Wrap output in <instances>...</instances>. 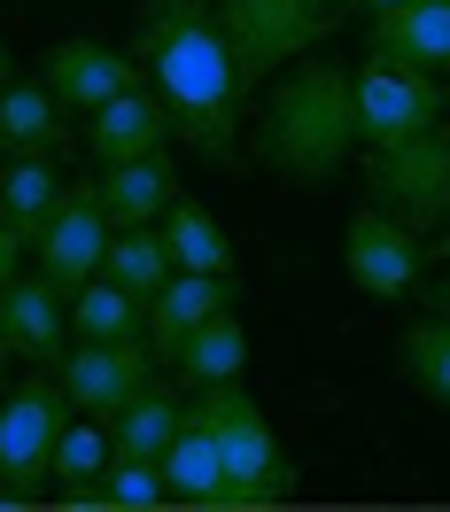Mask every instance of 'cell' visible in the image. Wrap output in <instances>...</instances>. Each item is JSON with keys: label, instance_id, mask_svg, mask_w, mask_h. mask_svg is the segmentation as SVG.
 <instances>
[{"label": "cell", "instance_id": "cell-11", "mask_svg": "<svg viewBox=\"0 0 450 512\" xmlns=\"http://www.w3.org/2000/svg\"><path fill=\"white\" fill-rule=\"evenodd\" d=\"M39 78H47V94L63 101L70 117H94L101 101L148 86L140 55H132V47H109V39H55L47 63H39Z\"/></svg>", "mask_w": 450, "mask_h": 512}, {"label": "cell", "instance_id": "cell-29", "mask_svg": "<svg viewBox=\"0 0 450 512\" xmlns=\"http://www.w3.org/2000/svg\"><path fill=\"white\" fill-rule=\"evenodd\" d=\"M427 311H443V319H450V272L435 280V288H427Z\"/></svg>", "mask_w": 450, "mask_h": 512}, {"label": "cell", "instance_id": "cell-9", "mask_svg": "<svg viewBox=\"0 0 450 512\" xmlns=\"http://www.w3.org/2000/svg\"><path fill=\"white\" fill-rule=\"evenodd\" d=\"M109 233H117V225H109V210H101V179H70L63 202H55V218L39 225L32 256H39V272H47L63 295H78V288L101 272Z\"/></svg>", "mask_w": 450, "mask_h": 512}, {"label": "cell", "instance_id": "cell-18", "mask_svg": "<svg viewBox=\"0 0 450 512\" xmlns=\"http://www.w3.org/2000/svg\"><path fill=\"white\" fill-rule=\"evenodd\" d=\"M101 210L109 225H163V210L179 202V171H171V148L163 156H125V163H101Z\"/></svg>", "mask_w": 450, "mask_h": 512}, {"label": "cell", "instance_id": "cell-7", "mask_svg": "<svg viewBox=\"0 0 450 512\" xmlns=\"http://www.w3.org/2000/svg\"><path fill=\"white\" fill-rule=\"evenodd\" d=\"M443 117H450V86L435 70L388 63V55H365V63H357V148L412 140V132L443 125Z\"/></svg>", "mask_w": 450, "mask_h": 512}, {"label": "cell", "instance_id": "cell-33", "mask_svg": "<svg viewBox=\"0 0 450 512\" xmlns=\"http://www.w3.org/2000/svg\"><path fill=\"white\" fill-rule=\"evenodd\" d=\"M0 357H8V311H0Z\"/></svg>", "mask_w": 450, "mask_h": 512}, {"label": "cell", "instance_id": "cell-27", "mask_svg": "<svg viewBox=\"0 0 450 512\" xmlns=\"http://www.w3.org/2000/svg\"><path fill=\"white\" fill-rule=\"evenodd\" d=\"M109 505L117 512H156V505H171V489H163V466L156 458H109Z\"/></svg>", "mask_w": 450, "mask_h": 512}, {"label": "cell", "instance_id": "cell-12", "mask_svg": "<svg viewBox=\"0 0 450 512\" xmlns=\"http://www.w3.org/2000/svg\"><path fill=\"white\" fill-rule=\"evenodd\" d=\"M225 303H241V280H233V272H171V280L148 295V311H140V342H148L156 365L171 373V357L187 350V334L202 319H218Z\"/></svg>", "mask_w": 450, "mask_h": 512}, {"label": "cell", "instance_id": "cell-21", "mask_svg": "<svg viewBox=\"0 0 450 512\" xmlns=\"http://www.w3.org/2000/svg\"><path fill=\"white\" fill-rule=\"evenodd\" d=\"M63 163L55 156H0V210L16 218L24 241H39V225L55 218V202H63Z\"/></svg>", "mask_w": 450, "mask_h": 512}, {"label": "cell", "instance_id": "cell-5", "mask_svg": "<svg viewBox=\"0 0 450 512\" xmlns=\"http://www.w3.org/2000/svg\"><path fill=\"white\" fill-rule=\"evenodd\" d=\"M357 187L412 233H443L450 225V125H427L412 140H388V148H357Z\"/></svg>", "mask_w": 450, "mask_h": 512}, {"label": "cell", "instance_id": "cell-28", "mask_svg": "<svg viewBox=\"0 0 450 512\" xmlns=\"http://www.w3.org/2000/svg\"><path fill=\"white\" fill-rule=\"evenodd\" d=\"M24 256H32V241H24V233H16V218L0 210V288H8L16 272H24Z\"/></svg>", "mask_w": 450, "mask_h": 512}, {"label": "cell", "instance_id": "cell-2", "mask_svg": "<svg viewBox=\"0 0 450 512\" xmlns=\"http://www.w3.org/2000/svg\"><path fill=\"white\" fill-rule=\"evenodd\" d=\"M249 156L280 187H326L357 156V70L334 55H303L272 78L264 109L249 117Z\"/></svg>", "mask_w": 450, "mask_h": 512}, {"label": "cell", "instance_id": "cell-17", "mask_svg": "<svg viewBox=\"0 0 450 512\" xmlns=\"http://www.w3.org/2000/svg\"><path fill=\"white\" fill-rule=\"evenodd\" d=\"M70 109L47 94V78H8L0 86V156H63Z\"/></svg>", "mask_w": 450, "mask_h": 512}, {"label": "cell", "instance_id": "cell-14", "mask_svg": "<svg viewBox=\"0 0 450 512\" xmlns=\"http://www.w3.org/2000/svg\"><path fill=\"white\" fill-rule=\"evenodd\" d=\"M163 489H171V505H194V512H233V481H225V450L210 435V419L187 404L179 419V435L163 450Z\"/></svg>", "mask_w": 450, "mask_h": 512}, {"label": "cell", "instance_id": "cell-13", "mask_svg": "<svg viewBox=\"0 0 450 512\" xmlns=\"http://www.w3.org/2000/svg\"><path fill=\"white\" fill-rule=\"evenodd\" d=\"M0 311H8V357H32V365H63L70 350V295L47 280V272H16L0 288Z\"/></svg>", "mask_w": 450, "mask_h": 512}, {"label": "cell", "instance_id": "cell-16", "mask_svg": "<svg viewBox=\"0 0 450 512\" xmlns=\"http://www.w3.org/2000/svg\"><path fill=\"white\" fill-rule=\"evenodd\" d=\"M365 55H388V63H412L450 78V0H412V8H381L373 16V39Z\"/></svg>", "mask_w": 450, "mask_h": 512}, {"label": "cell", "instance_id": "cell-24", "mask_svg": "<svg viewBox=\"0 0 450 512\" xmlns=\"http://www.w3.org/2000/svg\"><path fill=\"white\" fill-rule=\"evenodd\" d=\"M163 241H171V264L179 272H233V241H225V225L202 210V202H171L163 210Z\"/></svg>", "mask_w": 450, "mask_h": 512}, {"label": "cell", "instance_id": "cell-20", "mask_svg": "<svg viewBox=\"0 0 450 512\" xmlns=\"http://www.w3.org/2000/svg\"><path fill=\"white\" fill-rule=\"evenodd\" d=\"M179 419H187V396L163 388V381H148L125 412L109 419V443H117V458H156V466H163V450H171V435H179Z\"/></svg>", "mask_w": 450, "mask_h": 512}, {"label": "cell", "instance_id": "cell-26", "mask_svg": "<svg viewBox=\"0 0 450 512\" xmlns=\"http://www.w3.org/2000/svg\"><path fill=\"white\" fill-rule=\"evenodd\" d=\"M109 458H117V443H109V419L70 412L63 435H55V489H63V481H101V474H109Z\"/></svg>", "mask_w": 450, "mask_h": 512}, {"label": "cell", "instance_id": "cell-22", "mask_svg": "<svg viewBox=\"0 0 450 512\" xmlns=\"http://www.w3.org/2000/svg\"><path fill=\"white\" fill-rule=\"evenodd\" d=\"M396 373H404V388L419 404L450 412V319L443 311H427V319H412L396 334Z\"/></svg>", "mask_w": 450, "mask_h": 512}, {"label": "cell", "instance_id": "cell-19", "mask_svg": "<svg viewBox=\"0 0 450 512\" xmlns=\"http://www.w3.org/2000/svg\"><path fill=\"white\" fill-rule=\"evenodd\" d=\"M171 373H179V388H218V381H241L249 373V326H241V311L225 303L218 319H202L187 334V350L171 357Z\"/></svg>", "mask_w": 450, "mask_h": 512}, {"label": "cell", "instance_id": "cell-32", "mask_svg": "<svg viewBox=\"0 0 450 512\" xmlns=\"http://www.w3.org/2000/svg\"><path fill=\"white\" fill-rule=\"evenodd\" d=\"M0 86H8V39H0Z\"/></svg>", "mask_w": 450, "mask_h": 512}, {"label": "cell", "instance_id": "cell-25", "mask_svg": "<svg viewBox=\"0 0 450 512\" xmlns=\"http://www.w3.org/2000/svg\"><path fill=\"white\" fill-rule=\"evenodd\" d=\"M140 311H148V303L132 288H117L109 272H94L86 288L70 295V334H78V342H125V334H140Z\"/></svg>", "mask_w": 450, "mask_h": 512}, {"label": "cell", "instance_id": "cell-10", "mask_svg": "<svg viewBox=\"0 0 450 512\" xmlns=\"http://www.w3.org/2000/svg\"><path fill=\"white\" fill-rule=\"evenodd\" d=\"M156 373L163 365L140 334H125V342H78V350H63V365H55L70 412H86V419H117Z\"/></svg>", "mask_w": 450, "mask_h": 512}, {"label": "cell", "instance_id": "cell-15", "mask_svg": "<svg viewBox=\"0 0 450 512\" xmlns=\"http://www.w3.org/2000/svg\"><path fill=\"white\" fill-rule=\"evenodd\" d=\"M171 148V117H163L156 86H132V94L101 101L86 117V156L94 163H125V156H163Z\"/></svg>", "mask_w": 450, "mask_h": 512}, {"label": "cell", "instance_id": "cell-31", "mask_svg": "<svg viewBox=\"0 0 450 512\" xmlns=\"http://www.w3.org/2000/svg\"><path fill=\"white\" fill-rule=\"evenodd\" d=\"M319 8H334V16H350V8H357V0H319Z\"/></svg>", "mask_w": 450, "mask_h": 512}, {"label": "cell", "instance_id": "cell-4", "mask_svg": "<svg viewBox=\"0 0 450 512\" xmlns=\"http://www.w3.org/2000/svg\"><path fill=\"white\" fill-rule=\"evenodd\" d=\"M70 419V396L55 365H32L16 396H0V512H24L55 481V435Z\"/></svg>", "mask_w": 450, "mask_h": 512}, {"label": "cell", "instance_id": "cell-23", "mask_svg": "<svg viewBox=\"0 0 450 512\" xmlns=\"http://www.w3.org/2000/svg\"><path fill=\"white\" fill-rule=\"evenodd\" d=\"M101 272H109L117 288H132L140 303H148V295H156L163 280L179 272V264H171V241H163V225H117V233H109V256H101Z\"/></svg>", "mask_w": 450, "mask_h": 512}, {"label": "cell", "instance_id": "cell-3", "mask_svg": "<svg viewBox=\"0 0 450 512\" xmlns=\"http://www.w3.org/2000/svg\"><path fill=\"white\" fill-rule=\"evenodd\" d=\"M194 412L210 419V435L225 450V481H233V512H264V505H288L295 497V458L280 450L264 404L241 381L218 388H194Z\"/></svg>", "mask_w": 450, "mask_h": 512}, {"label": "cell", "instance_id": "cell-6", "mask_svg": "<svg viewBox=\"0 0 450 512\" xmlns=\"http://www.w3.org/2000/svg\"><path fill=\"white\" fill-rule=\"evenodd\" d=\"M218 24H225V39H233L241 86L257 94L264 78H280L288 63H303L342 16L319 8V0H218Z\"/></svg>", "mask_w": 450, "mask_h": 512}, {"label": "cell", "instance_id": "cell-34", "mask_svg": "<svg viewBox=\"0 0 450 512\" xmlns=\"http://www.w3.org/2000/svg\"><path fill=\"white\" fill-rule=\"evenodd\" d=\"M443 86H450V78H443Z\"/></svg>", "mask_w": 450, "mask_h": 512}, {"label": "cell", "instance_id": "cell-1", "mask_svg": "<svg viewBox=\"0 0 450 512\" xmlns=\"http://www.w3.org/2000/svg\"><path fill=\"white\" fill-rule=\"evenodd\" d=\"M132 55L148 70L179 148H194L202 163L249 156V86L218 24V0H140Z\"/></svg>", "mask_w": 450, "mask_h": 512}, {"label": "cell", "instance_id": "cell-30", "mask_svg": "<svg viewBox=\"0 0 450 512\" xmlns=\"http://www.w3.org/2000/svg\"><path fill=\"white\" fill-rule=\"evenodd\" d=\"M357 8H373V16H381V8H412V0H357Z\"/></svg>", "mask_w": 450, "mask_h": 512}, {"label": "cell", "instance_id": "cell-8", "mask_svg": "<svg viewBox=\"0 0 450 512\" xmlns=\"http://www.w3.org/2000/svg\"><path fill=\"white\" fill-rule=\"evenodd\" d=\"M342 272H350L357 295L373 303H404L427 280V233H412L404 218H388L381 202H365L350 225H342Z\"/></svg>", "mask_w": 450, "mask_h": 512}]
</instances>
